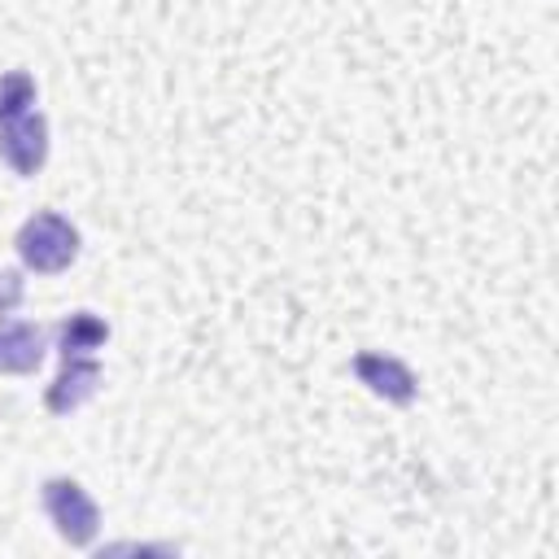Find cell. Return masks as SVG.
<instances>
[{
  "mask_svg": "<svg viewBox=\"0 0 559 559\" xmlns=\"http://www.w3.org/2000/svg\"><path fill=\"white\" fill-rule=\"evenodd\" d=\"M79 245H83L79 240V227L66 214H57V210H35L17 227V236H13V249H17L22 266L35 271V275H61V271H70V262L79 258Z\"/></svg>",
  "mask_w": 559,
  "mask_h": 559,
  "instance_id": "6da1fadb",
  "label": "cell"
},
{
  "mask_svg": "<svg viewBox=\"0 0 559 559\" xmlns=\"http://www.w3.org/2000/svg\"><path fill=\"white\" fill-rule=\"evenodd\" d=\"M39 502H44V515L52 520L57 537L70 542V546H92L96 533H100V507L96 498L70 480V476H48L44 489H39Z\"/></svg>",
  "mask_w": 559,
  "mask_h": 559,
  "instance_id": "7a4b0ae2",
  "label": "cell"
},
{
  "mask_svg": "<svg viewBox=\"0 0 559 559\" xmlns=\"http://www.w3.org/2000/svg\"><path fill=\"white\" fill-rule=\"evenodd\" d=\"M0 162L17 179H31V175L44 170V162H48V118L39 109H26V114L0 122Z\"/></svg>",
  "mask_w": 559,
  "mask_h": 559,
  "instance_id": "3957f363",
  "label": "cell"
},
{
  "mask_svg": "<svg viewBox=\"0 0 559 559\" xmlns=\"http://www.w3.org/2000/svg\"><path fill=\"white\" fill-rule=\"evenodd\" d=\"M349 371L358 376V384H367L376 397H384V402H393V406H411L415 393H419L415 371H411L397 354H384V349H362V354H354Z\"/></svg>",
  "mask_w": 559,
  "mask_h": 559,
  "instance_id": "277c9868",
  "label": "cell"
},
{
  "mask_svg": "<svg viewBox=\"0 0 559 559\" xmlns=\"http://www.w3.org/2000/svg\"><path fill=\"white\" fill-rule=\"evenodd\" d=\"M100 380H105V371H100L96 354L61 358V371H57V380H52V384H48V393H44L48 415H70V411H79L87 397H96Z\"/></svg>",
  "mask_w": 559,
  "mask_h": 559,
  "instance_id": "5b68a950",
  "label": "cell"
},
{
  "mask_svg": "<svg viewBox=\"0 0 559 559\" xmlns=\"http://www.w3.org/2000/svg\"><path fill=\"white\" fill-rule=\"evenodd\" d=\"M44 328L31 319H0V371L4 376H31L44 362Z\"/></svg>",
  "mask_w": 559,
  "mask_h": 559,
  "instance_id": "8992f818",
  "label": "cell"
},
{
  "mask_svg": "<svg viewBox=\"0 0 559 559\" xmlns=\"http://www.w3.org/2000/svg\"><path fill=\"white\" fill-rule=\"evenodd\" d=\"M105 341H109V323H105L100 314H92V310H74V314H66L61 328H57V349H61V358L96 354Z\"/></svg>",
  "mask_w": 559,
  "mask_h": 559,
  "instance_id": "52a82bcc",
  "label": "cell"
},
{
  "mask_svg": "<svg viewBox=\"0 0 559 559\" xmlns=\"http://www.w3.org/2000/svg\"><path fill=\"white\" fill-rule=\"evenodd\" d=\"M35 100H39L35 74H26V70L0 74V122H4V118H17V114H26V109H35Z\"/></svg>",
  "mask_w": 559,
  "mask_h": 559,
  "instance_id": "ba28073f",
  "label": "cell"
},
{
  "mask_svg": "<svg viewBox=\"0 0 559 559\" xmlns=\"http://www.w3.org/2000/svg\"><path fill=\"white\" fill-rule=\"evenodd\" d=\"M26 297V280L13 266H0V319H9Z\"/></svg>",
  "mask_w": 559,
  "mask_h": 559,
  "instance_id": "9c48e42d",
  "label": "cell"
},
{
  "mask_svg": "<svg viewBox=\"0 0 559 559\" xmlns=\"http://www.w3.org/2000/svg\"><path fill=\"white\" fill-rule=\"evenodd\" d=\"M175 555V546H148V542H114V546H105V555Z\"/></svg>",
  "mask_w": 559,
  "mask_h": 559,
  "instance_id": "30bf717a",
  "label": "cell"
}]
</instances>
